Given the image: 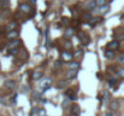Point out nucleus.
Listing matches in <instances>:
<instances>
[{"mask_svg":"<svg viewBox=\"0 0 124 116\" xmlns=\"http://www.w3.org/2000/svg\"><path fill=\"white\" fill-rule=\"evenodd\" d=\"M19 52V48L18 47H10L8 50H7V54H10V56H15V54H17Z\"/></svg>","mask_w":124,"mask_h":116,"instance_id":"nucleus-15","label":"nucleus"},{"mask_svg":"<svg viewBox=\"0 0 124 116\" xmlns=\"http://www.w3.org/2000/svg\"><path fill=\"white\" fill-rule=\"evenodd\" d=\"M87 6H88V9H89V10H94V9H95V6H96V4H95V1H94V0H90V1L88 2V5H87Z\"/></svg>","mask_w":124,"mask_h":116,"instance_id":"nucleus-21","label":"nucleus"},{"mask_svg":"<svg viewBox=\"0 0 124 116\" xmlns=\"http://www.w3.org/2000/svg\"><path fill=\"white\" fill-rule=\"evenodd\" d=\"M4 86H5L6 88H8V89H13V88L16 87V82H15L13 80H6V81L4 82Z\"/></svg>","mask_w":124,"mask_h":116,"instance_id":"nucleus-11","label":"nucleus"},{"mask_svg":"<svg viewBox=\"0 0 124 116\" xmlns=\"http://www.w3.org/2000/svg\"><path fill=\"white\" fill-rule=\"evenodd\" d=\"M96 6H102V5H106V0H94Z\"/></svg>","mask_w":124,"mask_h":116,"instance_id":"nucleus-26","label":"nucleus"},{"mask_svg":"<svg viewBox=\"0 0 124 116\" xmlns=\"http://www.w3.org/2000/svg\"><path fill=\"white\" fill-rule=\"evenodd\" d=\"M31 77H33V80H35V81H36V80H40L41 77H43V73H42V71H34Z\"/></svg>","mask_w":124,"mask_h":116,"instance_id":"nucleus-16","label":"nucleus"},{"mask_svg":"<svg viewBox=\"0 0 124 116\" xmlns=\"http://www.w3.org/2000/svg\"><path fill=\"white\" fill-rule=\"evenodd\" d=\"M72 58H74V54H72L70 51H63V52H62V61H63V62L69 63V62L72 61Z\"/></svg>","mask_w":124,"mask_h":116,"instance_id":"nucleus-2","label":"nucleus"},{"mask_svg":"<svg viewBox=\"0 0 124 116\" xmlns=\"http://www.w3.org/2000/svg\"><path fill=\"white\" fill-rule=\"evenodd\" d=\"M69 63H70V64H69V68H70V69H76V70H77V69L80 68V63H78V62H69Z\"/></svg>","mask_w":124,"mask_h":116,"instance_id":"nucleus-19","label":"nucleus"},{"mask_svg":"<svg viewBox=\"0 0 124 116\" xmlns=\"http://www.w3.org/2000/svg\"><path fill=\"white\" fill-rule=\"evenodd\" d=\"M70 116H77V114H72V113H71V114H70Z\"/></svg>","mask_w":124,"mask_h":116,"instance_id":"nucleus-36","label":"nucleus"},{"mask_svg":"<svg viewBox=\"0 0 124 116\" xmlns=\"http://www.w3.org/2000/svg\"><path fill=\"white\" fill-rule=\"evenodd\" d=\"M36 2V0H30V4H35Z\"/></svg>","mask_w":124,"mask_h":116,"instance_id":"nucleus-34","label":"nucleus"},{"mask_svg":"<svg viewBox=\"0 0 124 116\" xmlns=\"http://www.w3.org/2000/svg\"><path fill=\"white\" fill-rule=\"evenodd\" d=\"M118 105H119L118 100H113V102L110 103V109H111V110H117V109H118Z\"/></svg>","mask_w":124,"mask_h":116,"instance_id":"nucleus-18","label":"nucleus"},{"mask_svg":"<svg viewBox=\"0 0 124 116\" xmlns=\"http://www.w3.org/2000/svg\"><path fill=\"white\" fill-rule=\"evenodd\" d=\"M108 83H110V86H113V85H116L117 83V77H111L110 80H108Z\"/></svg>","mask_w":124,"mask_h":116,"instance_id":"nucleus-27","label":"nucleus"},{"mask_svg":"<svg viewBox=\"0 0 124 116\" xmlns=\"http://www.w3.org/2000/svg\"><path fill=\"white\" fill-rule=\"evenodd\" d=\"M107 48H111V50H118V48H119V41H118V40H112L111 42L107 44Z\"/></svg>","mask_w":124,"mask_h":116,"instance_id":"nucleus-6","label":"nucleus"},{"mask_svg":"<svg viewBox=\"0 0 124 116\" xmlns=\"http://www.w3.org/2000/svg\"><path fill=\"white\" fill-rule=\"evenodd\" d=\"M35 111H36V109H35V108H34V109H33V111H31V114H30V115L33 116V115H34V114H35Z\"/></svg>","mask_w":124,"mask_h":116,"instance_id":"nucleus-33","label":"nucleus"},{"mask_svg":"<svg viewBox=\"0 0 124 116\" xmlns=\"http://www.w3.org/2000/svg\"><path fill=\"white\" fill-rule=\"evenodd\" d=\"M19 10H21V12H23V13H28V15H30V16L34 15V9H33L29 4H21V5H19Z\"/></svg>","mask_w":124,"mask_h":116,"instance_id":"nucleus-1","label":"nucleus"},{"mask_svg":"<svg viewBox=\"0 0 124 116\" xmlns=\"http://www.w3.org/2000/svg\"><path fill=\"white\" fill-rule=\"evenodd\" d=\"M77 35H78V38H80V40H81V42H82L83 45H88V44H89V38H88V35H87L85 33L78 32Z\"/></svg>","mask_w":124,"mask_h":116,"instance_id":"nucleus-3","label":"nucleus"},{"mask_svg":"<svg viewBox=\"0 0 124 116\" xmlns=\"http://www.w3.org/2000/svg\"><path fill=\"white\" fill-rule=\"evenodd\" d=\"M0 104H6V102H5V100L1 98V97H0Z\"/></svg>","mask_w":124,"mask_h":116,"instance_id":"nucleus-32","label":"nucleus"},{"mask_svg":"<svg viewBox=\"0 0 124 116\" xmlns=\"http://www.w3.org/2000/svg\"><path fill=\"white\" fill-rule=\"evenodd\" d=\"M74 56H75V58H81L83 56V50L82 48H77V50L75 51V54H74Z\"/></svg>","mask_w":124,"mask_h":116,"instance_id":"nucleus-20","label":"nucleus"},{"mask_svg":"<svg viewBox=\"0 0 124 116\" xmlns=\"http://www.w3.org/2000/svg\"><path fill=\"white\" fill-rule=\"evenodd\" d=\"M105 57H106L107 59H113V58L116 57V52H115V50L106 48V50H105Z\"/></svg>","mask_w":124,"mask_h":116,"instance_id":"nucleus-5","label":"nucleus"},{"mask_svg":"<svg viewBox=\"0 0 124 116\" xmlns=\"http://www.w3.org/2000/svg\"><path fill=\"white\" fill-rule=\"evenodd\" d=\"M118 62H119V64H124V54H121L118 57Z\"/></svg>","mask_w":124,"mask_h":116,"instance_id":"nucleus-31","label":"nucleus"},{"mask_svg":"<svg viewBox=\"0 0 124 116\" xmlns=\"http://www.w3.org/2000/svg\"><path fill=\"white\" fill-rule=\"evenodd\" d=\"M62 23H63V24H65V26H68V24L70 23V21H69V18L63 17V18H62Z\"/></svg>","mask_w":124,"mask_h":116,"instance_id":"nucleus-28","label":"nucleus"},{"mask_svg":"<svg viewBox=\"0 0 124 116\" xmlns=\"http://www.w3.org/2000/svg\"><path fill=\"white\" fill-rule=\"evenodd\" d=\"M62 65H63V61H55V62H54V68L60 69Z\"/></svg>","mask_w":124,"mask_h":116,"instance_id":"nucleus-25","label":"nucleus"},{"mask_svg":"<svg viewBox=\"0 0 124 116\" xmlns=\"http://www.w3.org/2000/svg\"><path fill=\"white\" fill-rule=\"evenodd\" d=\"M90 18H92V15H90L89 12H85V13L83 15V19H84L85 22H89V21H90Z\"/></svg>","mask_w":124,"mask_h":116,"instance_id":"nucleus-23","label":"nucleus"},{"mask_svg":"<svg viewBox=\"0 0 124 116\" xmlns=\"http://www.w3.org/2000/svg\"><path fill=\"white\" fill-rule=\"evenodd\" d=\"M39 116H47L46 110H45V109H40V110H39Z\"/></svg>","mask_w":124,"mask_h":116,"instance_id":"nucleus-30","label":"nucleus"},{"mask_svg":"<svg viewBox=\"0 0 124 116\" xmlns=\"http://www.w3.org/2000/svg\"><path fill=\"white\" fill-rule=\"evenodd\" d=\"M76 75H77V70L76 69H70L66 73V79H75Z\"/></svg>","mask_w":124,"mask_h":116,"instance_id":"nucleus-13","label":"nucleus"},{"mask_svg":"<svg viewBox=\"0 0 124 116\" xmlns=\"http://www.w3.org/2000/svg\"><path fill=\"white\" fill-rule=\"evenodd\" d=\"M18 28V23L16 22V21H11L7 26H6V30L7 32H10V30H16Z\"/></svg>","mask_w":124,"mask_h":116,"instance_id":"nucleus-8","label":"nucleus"},{"mask_svg":"<svg viewBox=\"0 0 124 116\" xmlns=\"http://www.w3.org/2000/svg\"><path fill=\"white\" fill-rule=\"evenodd\" d=\"M65 86H66V82H65V80H62V81H59V82H58V85H57V87H58V88H65Z\"/></svg>","mask_w":124,"mask_h":116,"instance_id":"nucleus-24","label":"nucleus"},{"mask_svg":"<svg viewBox=\"0 0 124 116\" xmlns=\"http://www.w3.org/2000/svg\"><path fill=\"white\" fill-rule=\"evenodd\" d=\"M65 96H66L70 100H76V99H77V96H76L75 91H74V89H71V88H69V89H66V91H65Z\"/></svg>","mask_w":124,"mask_h":116,"instance_id":"nucleus-4","label":"nucleus"},{"mask_svg":"<svg viewBox=\"0 0 124 116\" xmlns=\"http://www.w3.org/2000/svg\"><path fill=\"white\" fill-rule=\"evenodd\" d=\"M80 111H81V109H80V105L78 104H74V105H71V113L72 114H80Z\"/></svg>","mask_w":124,"mask_h":116,"instance_id":"nucleus-17","label":"nucleus"},{"mask_svg":"<svg viewBox=\"0 0 124 116\" xmlns=\"http://www.w3.org/2000/svg\"><path fill=\"white\" fill-rule=\"evenodd\" d=\"M1 4H2V0H0V7H1Z\"/></svg>","mask_w":124,"mask_h":116,"instance_id":"nucleus-37","label":"nucleus"},{"mask_svg":"<svg viewBox=\"0 0 124 116\" xmlns=\"http://www.w3.org/2000/svg\"><path fill=\"white\" fill-rule=\"evenodd\" d=\"M41 87H42V91L45 92V91H47L49 87H51V79L49 77H47L46 80H43L41 83Z\"/></svg>","mask_w":124,"mask_h":116,"instance_id":"nucleus-9","label":"nucleus"},{"mask_svg":"<svg viewBox=\"0 0 124 116\" xmlns=\"http://www.w3.org/2000/svg\"><path fill=\"white\" fill-rule=\"evenodd\" d=\"M116 74L119 77H124V68H118V69L116 70Z\"/></svg>","mask_w":124,"mask_h":116,"instance_id":"nucleus-22","label":"nucleus"},{"mask_svg":"<svg viewBox=\"0 0 124 116\" xmlns=\"http://www.w3.org/2000/svg\"><path fill=\"white\" fill-rule=\"evenodd\" d=\"M106 116H112V114H111V113H107V114H106Z\"/></svg>","mask_w":124,"mask_h":116,"instance_id":"nucleus-35","label":"nucleus"},{"mask_svg":"<svg viewBox=\"0 0 124 116\" xmlns=\"http://www.w3.org/2000/svg\"><path fill=\"white\" fill-rule=\"evenodd\" d=\"M72 35H75V28L69 27V28L65 30V36H66V38H70V36H72Z\"/></svg>","mask_w":124,"mask_h":116,"instance_id":"nucleus-14","label":"nucleus"},{"mask_svg":"<svg viewBox=\"0 0 124 116\" xmlns=\"http://www.w3.org/2000/svg\"><path fill=\"white\" fill-rule=\"evenodd\" d=\"M17 36H18V32H17V29H16V30H10V32H7V34H6V38L8 39V40L16 39Z\"/></svg>","mask_w":124,"mask_h":116,"instance_id":"nucleus-12","label":"nucleus"},{"mask_svg":"<svg viewBox=\"0 0 124 116\" xmlns=\"http://www.w3.org/2000/svg\"><path fill=\"white\" fill-rule=\"evenodd\" d=\"M110 99V93L107 91H104V100H108Z\"/></svg>","mask_w":124,"mask_h":116,"instance_id":"nucleus-29","label":"nucleus"},{"mask_svg":"<svg viewBox=\"0 0 124 116\" xmlns=\"http://www.w3.org/2000/svg\"><path fill=\"white\" fill-rule=\"evenodd\" d=\"M22 44V41L19 40V39H12V40H10V42H8V48L10 47H19V45Z\"/></svg>","mask_w":124,"mask_h":116,"instance_id":"nucleus-7","label":"nucleus"},{"mask_svg":"<svg viewBox=\"0 0 124 116\" xmlns=\"http://www.w3.org/2000/svg\"><path fill=\"white\" fill-rule=\"evenodd\" d=\"M101 22H102V18L101 17H95V18H90V21L88 23L90 24V27H95V26H98Z\"/></svg>","mask_w":124,"mask_h":116,"instance_id":"nucleus-10","label":"nucleus"}]
</instances>
